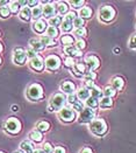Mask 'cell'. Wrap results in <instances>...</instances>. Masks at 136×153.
I'll return each mask as SVG.
<instances>
[{
	"mask_svg": "<svg viewBox=\"0 0 136 153\" xmlns=\"http://www.w3.org/2000/svg\"><path fill=\"white\" fill-rule=\"evenodd\" d=\"M58 116L61 118L62 122H65V123H70L76 119V111L72 110V108H69V106H64L62 110L58 112Z\"/></svg>",
	"mask_w": 136,
	"mask_h": 153,
	"instance_id": "52a82bcc",
	"label": "cell"
},
{
	"mask_svg": "<svg viewBox=\"0 0 136 153\" xmlns=\"http://www.w3.org/2000/svg\"><path fill=\"white\" fill-rule=\"evenodd\" d=\"M26 54H27V57H29L30 60H32V59H35L36 56H38V55H37V51H35L34 49H32V48L27 49V51H26Z\"/></svg>",
	"mask_w": 136,
	"mask_h": 153,
	"instance_id": "7dc6e473",
	"label": "cell"
},
{
	"mask_svg": "<svg viewBox=\"0 0 136 153\" xmlns=\"http://www.w3.org/2000/svg\"><path fill=\"white\" fill-rule=\"evenodd\" d=\"M76 47L79 49V51H83L86 48V42L83 40V39H79L78 41H76Z\"/></svg>",
	"mask_w": 136,
	"mask_h": 153,
	"instance_id": "ee69618b",
	"label": "cell"
},
{
	"mask_svg": "<svg viewBox=\"0 0 136 153\" xmlns=\"http://www.w3.org/2000/svg\"><path fill=\"white\" fill-rule=\"evenodd\" d=\"M129 48L136 49V34L132 35V38L129 40Z\"/></svg>",
	"mask_w": 136,
	"mask_h": 153,
	"instance_id": "681fc988",
	"label": "cell"
},
{
	"mask_svg": "<svg viewBox=\"0 0 136 153\" xmlns=\"http://www.w3.org/2000/svg\"><path fill=\"white\" fill-rule=\"evenodd\" d=\"M72 74L77 77H84V75H85V64H83L82 62L76 63L74 67L72 68Z\"/></svg>",
	"mask_w": 136,
	"mask_h": 153,
	"instance_id": "e0dca14e",
	"label": "cell"
},
{
	"mask_svg": "<svg viewBox=\"0 0 136 153\" xmlns=\"http://www.w3.org/2000/svg\"><path fill=\"white\" fill-rule=\"evenodd\" d=\"M19 15H20V19L22 21H29L32 19V11H30V8L28 6L27 7H22V10L20 11Z\"/></svg>",
	"mask_w": 136,
	"mask_h": 153,
	"instance_id": "ffe728a7",
	"label": "cell"
},
{
	"mask_svg": "<svg viewBox=\"0 0 136 153\" xmlns=\"http://www.w3.org/2000/svg\"><path fill=\"white\" fill-rule=\"evenodd\" d=\"M76 18H77V14H76L74 12H69L66 15H65V20L69 21V22H71V24H74V21L76 20Z\"/></svg>",
	"mask_w": 136,
	"mask_h": 153,
	"instance_id": "f6af8a7d",
	"label": "cell"
},
{
	"mask_svg": "<svg viewBox=\"0 0 136 153\" xmlns=\"http://www.w3.org/2000/svg\"><path fill=\"white\" fill-rule=\"evenodd\" d=\"M26 60H27V54L25 49L21 47L15 48L13 51V62L18 65H24L26 63Z\"/></svg>",
	"mask_w": 136,
	"mask_h": 153,
	"instance_id": "ba28073f",
	"label": "cell"
},
{
	"mask_svg": "<svg viewBox=\"0 0 136 153\" xmlns=\"http://www.w3.org/2000/svg\"><path fill=\"white\" fill-rule=\"evenodd\" d=\"M74 35L78 36V38H84L87 35V30L83 27V28H78V29H74Z\"/></svg>",
	"mask_w": 136,
	"mask_h": 153,
	"instance_id": "f35d334b",
	"label": "cell"
},
{
	"mask_svg": "<svg viewBox=\"0 0 136 153\" xmlns=\"http://www.w3.org/2000/svg\"><path fill=\"white\" fill-rule=\"evenodd\" d=\"M26 95H27V97H28L30 101L36 102V101L42 100V97H43V89H42V87H41L40 84L35 83V84L29 85V88L27 89Z\"/></svg>",
	"mask_w": 136,
	"mask_h": 153,
	"instance_id": "3957f363",
	"label": "cell"
},
{
	"mask_svg": "<svg viewBox=\"0 0 136 153\" xmlns=\"http://www.w3.org/2000/svg\"><path fill=\"white\" fill-rule=\"evenodd\" d=\"M0 153H5V152H1V151H0Z\"/></svg>",
	"mask_w": 136,
	"mask_h": 153,
	"instance_id": "6125c7cd",
	"label": "cell"
},
{
	"mask_svg": "<svg viewBox=\"0 0 136 153\" xmlns=\"http://www.w3.org/2000/svg\"><path fill=\"white\" fill-rule=\"evenodd\" d=\"M34 153H44V151L43 150H35Z\"/></svg>",
	"mask_w": 136,
	"mask_h": 153,
	"instance_id": "6f0895ef",
	"label": "cell"
},
{
	"mask_svg": "<svg viewBox=\"0 0 136 153\" xmlns=\"http://www.w3.org/2000/svg\"><path fill=\"white\" fill-rule=\"evenodd\" d=\"M8 5H10V1H7V0L6 1H0V8L5 7V6H8Z\"/></svg>",
	"mask_w": 136,
	"mask_h": 153,
	"instance_id": "11a10c76",
	"label": "cell"
},
{
	"mask_svg": "<svg viewBox=\"0 0 136 153\" xmlns=\"http://www.w3.org/2000/svg\"><path fill=\"white\" fill-rule=\"evenodd\" d=\"M54 152L55 153H65V150H64V147H62V146H57V147L54 150Z\"/></svg>",
	"mask_w": 136,
	"mask_h": 153,
	"instance_id": "f5cc1de1",
	"label": "cell"
},
{
	"mask_svg": "<svg viewBox=\"0 0 136 153\" xmlns=\"http://www.w3.org/2000/svg\"><path fill=\"white\" fill-rule=\"evenodd\" d=\"M29 67H30L34 71L41 73V71H43V69H44V62H43V60H42L41 56H36L35 59H32V60L29 61Z\"/></svg>",
	"mask_w": 136,
	"mask_h": 153,
	"instance_id": "8fae6325",
	"label": "cell"
},
{
	"mask_svg": "<svg viewBox=\"0 0 136 153\" xmlns=\"http://www.w3.org/2000/svg\"><path fill=\"white\" fill-rule=\"evenodd\" d=\"M29 46H30L32 49H34L35 51H44V48H46L42 45V42L40 40H37V39H30L29 40Z\"/></svg>",
	"mask_w": 136,
	"mask_h": 153,
	"instance_id": "d6986e66",
	"label": "cell"
},
{
	"mask_svg": "<svg viewBox=\"0 0 136 153\" xmlns=\"http://www.w3.org/2000/svg\"><path fill=\"white\" fill-rule=\"evenodd\" d=\"M94 117H96V111L91 108H84V110L79 114V123H83V124H87V123H92L94 120Z\"/></svg>",
	"mask_w": 136,
	"mask_h": 153,
	"instance_id": "8992f818",
	"label": "cell"
},
{
	"mask_svg": "<svg viewBox=\"0 0 136 153\" xmlns=\"http://www.w3.org/2000/svg\"><path fill=\"white\" fill-rule=\"evenodd\" d=\"M112 88L115 90V91H120V90L124 89V81L122 77L120 76H115L112 78Z\"/></svg>",
	"mask_w": 136,
	"mask_h": 153,
	"instance_id": "2e32d148",
	"label": "cell"
},
{
	"mask_svg": "<svg viewBox=\"0 0 136 153\" xmlns=\"http://www.w3.org/2000/svg\"><path fill=\"white\" fill-rule=\"evenodd\" d=\"M29 139L32 141H34V143H41L42 139H43V134H42V132L34 130V131H32L29 133Z\"/></svg>",
	"mask_w": 136,
	"mask_h": 153,
	"instance_id": "7402d4cb",
	"label": "cell"
},
{
	"mask_svg": "<svg viewBox=\"0 0 136 153\" xmlns=\"http://www.w3.org/2000/svg\"><path fill=\"white\" fill-rule=\"evenodd\" d=\"M11 14V10L8 6H5V7H1L0 8V18L1 19H7Z\"/></svg>",
	"mask_w": 136,
	"mask_h": 153,
	"instance_id": "d590c367",
	"label": "cell"
},
{
	"mask_svg": "<svg viewBox=\"0 0 136 153\" xmlns=\"http://www.w3.org/2000/svg\"><path fill=\"white\" fill-rule=\"evenodd\" d=\"M40 41L42 42V45L44 47H55L56 46V41L54 39L49 38L48 35H42L41 39H40Z\"/></svg>",
	"mask_w": 136,
	"mask_h": 153,
	"instance_id": "cb8c5ba5",
	"label": "cell"
},
{
	"mask_svg": "<svg viewBox=\"0 0 136 153\" xmlns=\"http://www.w3.org/2000/svg\"><path fill=\"white\" fill-rule=\"evenodd\" d=\"M66 102L68 101H66V97L64 96V94H61V92L55 94L50 98L48 109H49L50 112H52V111H61L63 108L65 106Z\"/></svg>",
	"mask_w": 136,
	"mask_h": 153,
	"instance_id": "6da1fadb",
	"label": "cell"
},
{
	"mask_svg": "<svg viewBox=\"0 0 136 153\" xmlns=\"http://www.w3.org/2000/svg\"><path fill=\"white\" fill-rule=\"evenodd\" d=\"M0 34H1V33H0Z\"/></svg>",
	"mask_w": 136,
	"mask_h": 153,
	"instance_id": "be15d7a7",
	"label": "cell"
},
{
	"mask_svg": "<svg viewBox=\"0 0 136 153\" xmlns=\"http://www.w3.org/2000/svg\"><path fill=\"white\" fill-rule=\"evenodd\" d=\"M5 130L6 132H8L10 134H18L21 131V123L18 118L11 117L6 120L5 123Z\"/></svg>",
	"mask_w": 136,
	"mask_h": 153,
	"instance_id": "5b68a950",
	"label": "cell"
},
{
	"mask_svg": "<svg viewBox=\"0 0 136 153\" xmlns=\"http://www.w3.org/2000/svg\"><path fill=\"white\" fill-rule=\"evenodd\" d=\"M61 42H62V45H64L65 47L66 46H72L74 42V38L72 35L66 34V35H63L62 38H61Z\"/></svg>",
	"mask_w": 136,
	"mask_h": 153,
	"instance_id": "4316f807",
	"label": "cell"
},
{
	"mask_svg": "<svg viewBox=\"0 0 136 153\" xmlns=\"http://www.w3.org/2000/svg\"><path fill=\"white\" fill-rule=\"evenodd\" d=\"M57 11H58V13H60L61 15H64V14L66 15V14L69 13V5H68V2H64V1L58 2Z\"/></svg>",
	"mask_w": 136,
	"mask_h": 153,
	"instance_id": "484cf974",
	"label": "cell"
},
{
	"mask_svg": "<svg viewBox=\"0 0 136 153\" xmlns=\"http://www.w3.org/2000/svg\"><path fill=\"white\" fill-rule=\"evenodd\" d=\"M85 64L90 71H94L100 67V60L96 55H90L85 59Z\"/></svg>",
	"mask_w": 136,
	"mask_h": 153,
	"instance_id": "30bf717a",
	"label": "cell"
},
{
	"mask_svg": "<svg viewBox=\"0 0 136 153\" xmlns=\"http://www.w3.org/2000/svg\"><path fill=\"white\" fill-rule=\"evenodd\" d=\"M90 130L94 136L102 137V136H105L107 133L108 126H107V123L104 119L98 118V119H94L92 123H90Z\"/></svg>",
	"mask_w": 136,
	"mask_h": 153,
	"instance_id": "7a4b0ae2",
	"label": "cell"
},
{
	"mask_svg": "<svg viewBox=\"0 0 136 153\" xmlns=\"http://www.w3.org/2000/svg\"><path fill=\"white\" fill-rule=\"evenodd\" d=\"M115 15H116L115 10L112 6H108V5L102 6L99 10V19L102 22H106V24L111 22V21L114 20Z\"/></svg>",
	"mask_w": 136,
	"mask_h": 153,
	"instance_id": "277c9868",
	"label": "cell"
},
{
	"mask_svg": "<svg viewBox=\"0 0 136 153\" xmlns=\"http://www.w3.org/2000/svg\"><path fill=\"white\" fill-rule=\"evenodd\" d=\"M20 149H21L22 152H25V153H34V151H35L34 145L32 144V141H29V140L21 141V144H20Z\"/></svg>",
	"mask_w": 136,
	"mask_h": 153,
	"instance_id": "ac0fdd59",
	"label": "cell"
},
{
	"mask_svg": "<svg viewBox=\"0 0 136 153\" xmlns=\"http://www.w3.org/2000/svg\"><path fill=\"white\" fill-rule=\"evenodd\" d=\"M92 14H93V11H92V8L91 7H83V8H80V11H79V16L83 19V20H85V19H90L91 16H92Z\"/></svg>",
	"mask_w": 136,
	"mask_h": 153,
	"instance_id": "d4e9b609",
	"label": "cell"
},
{
	"mask_svg": "<svg viewBox=\"0 0 136 153\" xmlns=\"http://www.w3.org/2000/svg\"><path fill=\"white\" fill-rule=\"evenodd\" d=\"M44 65H46V68L48 70H50V71H56L61 67V59L57 55H51V56H49L46 60Z\"/></svg>",
	"mask_w": 136,
	"mask_h": 153,
	"instance_id": "9c48e42d",
	"label": "cell"
},
{
	"mask_svg": "<svg viewBox=\"0 0 136 153\" xmlns=\"http://www.w3.org/2000/svg\"><path fill=\"white\" fill-rule=\"evenodd\" d=\"M74 64H76V62H74V60L72 59V57H66V59L64 60V65H65L66 68L72 69V68L74 67Z\"/></svg>",
	"mask_w": 136,
	"mask_h": 153,
	"instance_id": "60d3db41",
	"label": "cell"
},
{
	"mask_svg": "<svg viewBox=\"0 0 136 153\" xmlns=\"http://www.w3.org/2000/svg\"><path fill=\"white\" fill-rule=\"evenodd\" d=\"M8 7H10V10H11V13H13V14H18L19 11H20L19 1H11Z\"/></svg>",
	"mask_w": 136,
	"mask_h": 153,
	"instance_id": "e575fe53",
	"label": "cell"
},
{
	"mask_svg": "<svg viewBox=\"0 0 136 153\" xmlns=\"http://www.w3.org/2000/svg\"><path fill=\"white\" fill-rule=\"evenodd\" d=\"M77 97H78V100L80 102H83V101H87L91 97V94H90V91L86 88H80L77 92Z\"/></svg>",
	"mask_w": 136,
	"mask_h": 153,
	"instance_id": "44dd1931",
	"label": "cell"
},
{
	"mask_svg": "<svg viewBox=\"0 0 136 153\" xmlns=\"http://www.w3.org/2000/svg\"><path fill=\"white\" fill-rule=\"evenodd\" d=\"M79 153H93V151H92L90 147H83Z\"/></svg>",
	"mask_w": 136,
	"mask_h": 153,
	"instance_id": "db71d44e",
	"label": "cell"
},
{
	"mask_svg": "<svg viewBox=\"0 0 136 153\" xmlns=\"http://www.w3.org/2000/svg\"><path fill=\"white\" fill-rule=\"evenodd\" d=\"M47 35L51 39H55L57 38L58 35H60V30H58V28H56V27H48V29H47Z\"/></svg>",
	"mask_w": 136,
	"mask_h": 153,
	"instance_id": "4dcf8cb0",
	"label": "cell"
},
{
	"mask_svg": "<svg viewBox=\"0 0 136 153\" xmlns=\"http://www.w3.org/2000/svg\"><path fill=\"white\" fill-rule=\"evenodd\" d=\"M1 51H2V45L0 43V53H1Z\"/></svg>",
	"mask_w": 136,
	"mask_h": 153,
	"instance_id": "91938a15",
	"label": "cell"
},
{
	"mask_svg": "<svg viewBox=\"0 0 136 153\" xmlns=\"http://www.w3.org/2000/svg\"><path fill=\"white\" fill-rule=\"evenodd\" d=\"M61 90L64 94L72 95L74 92V90H76V85L70 81H65V82H62V84H61Z\"/></svg>",
	"mask_w": 136,
	"mask_h": 153,
	"instance_id": "9a60e30c",
	"label": "cell"
},
{
	"mask_svg": "<svg viewBox=\"0 0 136 153\" xmlns=\"http://www.w3.org/2000/svg\"><path fill=\"white\" fill-rule=\"evenodd\" d=\"M66 101L69 102V104H70V105H72V104H74V103L77 102V101H79V100H78L77 95L72 94V95H69V97L66 98Z\"/></svg>",
	"mask_w": 136,
	"mask_h": 153,
	"instance_id": "c3c4849f",
	"label": "cell"
},
{
	"mask_svg": "<svg viewBox=\"0 0 136 153\" xmlns=\"http://www.w3.org/2000/svg\"><path fill=\"white\" fill-rule=\"evenodd\" d=\"M36 128L37 131H40V132H47V131L50 130V124L46 120H42L36 125Z\"/></svg>",
	"mask_w": 136,
	"mask_h": 153,
	"instance_id": "1f68e13d",
	"label": "cell"
},
{
	"mask_svg": "<svg viewBox=\"0 0 136 153\" xmlns=\"http://www.w3.org/2000/svg\"><path fill=\"white\" fill-rule=\"evenodd\" d=\"M43 151H44V153H52L54 152V147L50 143H44L43 144Z\"/></svg>",
	"mask_w": 136,
	"mask_h": 153,
	"instance_id": "bcb514c9",
	"label": "cell"
},
{
	"mask_svg": "<svg viewBox=\"0 0 136 153\" xmlns=\"http://www.w3.org/2000/svg\"><path fill=\"white\" fill-rule=\"evenodd\" d=\"M64 51H65V54H68L72 59L74 57H80L83 55L82 51H79L76 46H66V47H64Z\"/></svg>",
	"mask_w": 136,
	"mask_h": 153,
	"instance_id": "5bb4252c",
	"label": "cell"
},
{
	"mask_svg": "<svg viewBox=\"0 0 136 153\" xmlns=\"http://www.w3.org/2000/svg\"><path fill=\"white\" fill-rule=\"evenodd\" d=\"M96 78H97V74H96L94 71H88V73H86V74L84 75L85 82H86V81H93V82H94Z\"/></svg>",
	"mask_w": 136,
	"mask_h": 153,
	"instance_id": "ab89813d",
	"label": "cell"
},
{
	"mask_svg": "<svg viewBox=\"0 0 136 153\" xmlns=\"http://www.w3.org/2000/svg\"><path fill=\"white\" fill-rule=\"evenodd\" d=\"M68 4H70L74 8H83L85 1H84V0H80V1H69Z\"/></svg>",
	"mask_w": 136,
	"mask_h": 153,
	"instance_id": "7bdbcfd3",
	"label": "cell"
},
{
	"mask_svg": "<svg viewBox=\"0 0 136 153\" xmlns=\"http://www.w3.org/2000/svg\"><path fill=\"white\" fill-rule=\"evenodd\" d=\"M86 105L87 108H91V109L94 110V109H97L99 106V101L97 98H94V97H90L86 101Z\"/></svg>",
	"mask_w": 136,
	"mask_h": 153,
	"instance_id": "d6a6232c",
	"label": "cell"
},
{
	"mask_svg": "<svg viewBox=\"0 0 136 153\" xmlns=\"http://www.w3.org/2000/svg\"><path fill=\"white\" fill-rule=\"evenodd\" d=\"M49 25L50 27H58L60 25H62V22H63V20H62V18L61 16H58V15H55V16H52V18H50L49 19Z\"/></svg>",
	"mask_w": 136,
	"mask_h": 153,
	"instance_id": "83f0119b",
	"label": "cell"
},
{
	"mask_svg": "<svg viewBox=\"0 0 136 153\" xmlns=\"http://www.w3.org/2000/svg\"><path fill=\"white\" fill-rule=\"evenodd\" d=\"M12 110H13V111H16V110H19V108H18L16 105H13V106H12Z\"/></svg>",
	"mask_w": 136,
	"mask_h": 153,
	"instance_id": "9f6ffc18",
	"label": "cell"
},
{
	"mask_svg": "<svg viewBox=\"0 0 136 153\" xmlns=\"http://www.w3.org/2000/svg\"><path fill=\"white\" fill-rule=\"evenodd\" d=\"M84 24H85V21H84L82 18H76V20L74 21V27H76V29L83 28V27H84Z\"/></svg>",
	"mask_w": 136,
	"mask_h": 153,
	"instance_id": "b9f144b4",
	"label": "cell"
},
{
	"mask_svg": "<svg viewBox=\"0 0 136 153\" xmlns=\"http://www.w3.org/2000/svg\"><path fill=\"white\" fill-rule=\"evenodd\" d=\"M33 30L37 33V34H43L44 32H47V29H48V27H47V22L44 21V20H36V21H34V24H33Z\"/></svg>",
	"mask_w": 136,
	"mask_h": 153,
	"instance_id": "7c38bea8",
	"label": "cell"
},
{
	"mask_svg": "<svg viewBox=\"0 0 136 153\" xmlns=\"http://www.w3.org/2000/svg\"><path fill=\"white\" fill-rule=\"evenodd\" d=\"M38 6V1H28V7H33L35 8Z\"/></svg>",
	"mask_w": 136,
	"mask_h": 153,
	"instance_id": "816d5d0a",
	"label": "cell"
},
{
	"mask_svg": "<svg viewBox=\"0 0 136 153\" xmlns=\"http://www.w3.org/2000/svg\"><path fill=\"white\" fill-rule=\"evenodd\" d=\"M102 92H104V95H105V97H114L115 95H116V91L112 88V85H108V87H106L105 89L102 90Z\"/></svg>",
	"mask_w": 136,
	"mask_h": 153,
	"instance_id": "836d02e7",
	"label": "cell"
},
{
	"mask_svg": "<svg viewBox=\"0 0 136 153\" xmlns=\"http://www.w3.org/2000/svg\"><path fill=\"white\" fill-rule=\"evenodd\" d=\"M14 153H25V152H22L21 150H19V151H15V152H14Z\"/></svg>",
	"mask_w": 136,
	"mask_h": 153,
	"instance_id": "680465c9",
	"label": "cell"
},
{
	"mask_svg": "<svg viewBox=\"0 0 136 153\" xmlns=\"http://www.w3.org/2000/svg\"><path fill=\"white\" fill-rule=\"evenodd\" d=\"M43 15V11H42V7L41 6H37L35 8L32 10V18L36 21V20H40V18Z\"/></svg>",
	"mask_w": 136,
	"mask_h": 153,
	"instance_id": "f1b7e54d",
	"label": "cell"
},
{
	"mask_svg": "<svg viewBox=\"0 0 136 153\" xmlns=\"http://www.w3.org/2000/svg\"><path fill=\"white\" fill-rule=\"evenodd\" d=\"M94 87H96V83H94L93 81H86V82H85V88H86L88 91L91 89H93Z\"/></svg>",
	"mask_w": 136,
	"mask_h": 153,
	"instance_id": "f907efd6",
	"label": "cell"
},
{
	"mask_svg": "<svg viewBox=\"0 0 136 153\" xmlns=\"http://www.w3.org/2000/svg\"><path fill=\"white\" fill-rule=\"evenodd\" d=\"M61 26H62L63 32H71L72 28H74V24H71V22H69V21H66V20H64Z\"/></svg>",
	"mask_w": 136,
	"mask_h": 153,
	"instance_id": "74e56055",
	"label": "cell"
},
{
	"mask_svg": "<svg viewBox=\"0 0 136 153\" xmlns=\"http://www.w3.org/2000/svg\"><path fill=\"white\" fill-rule=\"evenodd\" d=\"M113 104H114L113 100L110 98V97H105V96L99 101V106L101 109H110V108L113 106Z\"/></svg>",
	"mask_w": 136,
	"mask_h": 153,
	"instance_id": "603a6c76",
	"label": "cell"
},
{
	"mask_svg": "<svg viewBox=\"0 0 136 153\" xmlns=\"http://www.w3.org/2000/svg\"><path fill=\"white\" fill-rule=\"evenodd\" d=\"M90 94H91V97H94V98H97V100H101L102 98V96H104V92L100 90V88H98L97 85L93 88V89L90 90Z\"/></svg>",
	"mask_w": 136,
	"mask_h": 153,
	"instance_id": "f546056e",
	"label": "cell"
},
{
	"mask_svg": "<svg viewBox=\"0 0 136 153\" xmlns=\"http://www.w3.org/2000/svg\"><path fill=\"white\" fill-rule=\"evenodd\" d=\"M1 63H2V59L0 57V65H1Z\"/></svg>",
	"mask_w": 136,
	"mask_h": 153,
	"instance_id": "94428289",
	"label": "cell"
},
{
	"mask_svg": "<svg viewBox=\"0 0 136 153\" xmlns=\"http://www.w3.org/2000/svg\"><path fill=\"white\" fill-rule=\"evenodd\" d=\"M42 11H43V16H44V18H49L50 19V18L55 16L57 8H56L51 2H48V4H46V6L42 7Z\"/></svg>",
	"mask_w": 136,
	"mask_h": 153,
	"instance_id": "4fadbf2b",
	"label": "cell"
},
{
	"mask_svg": "<svg viewBox=\"0 0 136 153\" xmlns=\"http://www.w3.org/2000/svg\"><path fill=\"white\" fill-rule=\"evenodd\" d=\"M71 108H72V110H74V111H77V112H79V114L84 110L83 102H80V101H77L74 104H72V105H71Z\"/></svg>",
	"mask_w": 136,
	"mask_h": 153,
	"instance_id": "8d00e7d4",
	"label": "cell"
}]
</instances>
